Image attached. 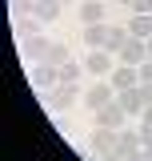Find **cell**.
Returning a JSON list of instances; mask_svg holds the SVG:
<instances>
[{
  "label": "cell",
  "mask_w": 152,
  "mask_h": 161,
  "mask_svg": "<svg viewBox=\"0 0 152 161\" xmlns=\"http://www.w3.org/2000/svg\"><path fill=\"white\" fill-rule=\"evenodd\" d=\"M140 141H144V145H152V125H144V121H140Z\"/></svg>",
  "instance_id": "cell-20"
},
{
  "label": "cell",
  "mask_w": 152,
  "mask_h": 161,
  "mask_svg": "<svg viewBox=\"0 0 152 161\" xmlns=\"http://www.w3.org/2000/svg\"><path fill=\"white\" fill-rule=\"evenodd\" d=\"M80 20L84 24H100L104 20V0H84L80 4Z\"/></svg>",
  "instance_id": "cell-14"
},
{
  "label": "cell",
  "mask_w": 152,
  "mask_h": 161,
  "mask_svg": "<svg viewBox=\"0 0 152 161\" xmlns=\"http://www.w3.org/2000/svg\"><path fill=\"white\" fill-rule=\"evenodd\" d=\"M84 69H88V73H96V77L112 73V53H104V48H96V53H88V60H84Z\"/></svg>",
  "instance_id": "cell-8"
},
{
  "label": "cell",
  "mask_w": 152,
  "mask_h": 161,
  "mask_svg": "<svg viewBox=\"0 0 152 161\" xmlns=\"http://www.w3.org/2000/svg\"><path fill=\"white\" fill-rule=\"evenodd\" d=\"M60 4H72V0H60Z\"/></svg>",
  "instance_id": "cell-28"
},
{
  "label": "cell",
  "mask_w": 152,
  "mask_h": 161,
  "mask_svg": "<svg viewBox=\"0 0 152 161\" xmlns=\"http://www.w3.org/2000/svg\"><path fill=\"white\" fill-rule=\"evenodd\" d=\"M36 24H40L36 16H16V36H20V40H28V36H36Z\"/></svg>",
  "instance_id": "cell-17"
},
{
  "label": "cell",
  "mask_w": 152,
  "mask_h": 161,
  "mask_svg": "<svg viewBox=\"0 0 152 161\" xmlns=\"http://www.w3.org/2000/svg\"><path fill=\"white\" fill-rule=\"evenodd\" d=\"M36 8V0H12V16H28Z\"/></svg>",
  "instance_id": "cell-19"
},
{
  "label": "cell",
  "mask_w": 152,
  "mask_h": 161,
  "mask_svg": "<svg viewBox=\"0 0 152 161\" xmlns=\"http://www.w3.org/2000/svg\"><path fill=\"white\" fill-rule=\"evenodd\" d=\"M108 101H116V89H112V80H96V85H88V93H84V105L88 109H100V105H108Z\"/></svg>",
  "instance_id": "cell-4"
},
{
  "label": "cell",
  "mask_w": 152,
  "mask_h": 161,
  "mask_svg": "<svg viewBox=\"0 0 152 161\" xmlns=\"http://www.w3.org/2000/svg\"><path fill=\"white\" fill-rule=\"evenodd\" d=\"M132 36V32H128V28H108V44H104V48H108V53H120V48H124V40Z\"/></svg>",
  "instance_id": "cell-16"
},
{
  "label": "cell",
  "mask_w": 152,
  "mask_h": 161,
  "mask_svg": "<svg viewBox=\"0 0 152 161\" xmlns=\"http://www.w3.org/2000/svg\"><path fill=\"white\" fill-rule=\"evenodd\" d=\"M136 161H152V145H144V149L136 153Z\"/></svg>",
  "instance_id": "cell-24"
},
{
  "label": "cell",
  "mask_w": 152,
  "mask_h": 161,
  "mask_svg": "<svg viewBox=\"0 0 152 161\" xmlns=\"http://www.w3.org/2000/svg\"><path fill=\"white\" fill-rule=\"evenodd\" d=\"M24 53L32 60H44V64H64L68 60V53H64V44H56V40H44V36H28L24 40Z\"/></svg>",
  "instance_id": "cell-1"
},
{
  "label": "cell",
  "mask_w": 152,
  "mask_h": 161,
  "mask_svg": "<svg viewBox=\"0 0 152 161\" xmlns=\"http://www.w3.org/2000/svg\"><path fill=\"white\" fill-rule=\"evenodd\" d=\"M140 121H144V125H152V105H144V113H140Z\"/></svg>",
  "instance_id": "cell-25"
},
{
  "label": "cell",
  "mask_w": 152,
  "mask_h": 161,
  "mask_svg": "<svg viewBox=\"0 0 152 161\" xmlns=\"http://www.w3.org/2000/svg\"><path fill=\"white\" fill-rule=\"evenodd\" d=\"M84 44L104 48V44H108V24H104V20H100V24H84Z\"/></svg>",
  "instance_id": "cell-12"
},
{
  "label": "cell",
  "mask_w": 152,
  "mask_h": 161,
  "mask_svg": "<svg viewBox=\"0 0 152 161\" xmlns=\"http://www.w3.org/2000/svg\"><path fill=\"white\" fill-rule=\"evenodd\" d=\"M132 12H152V0H136V4H132Z\"/></svg>",
  "instance_id": "cell-23"
},
{
  "label": "cell",
  "mask_w": 152,
  "mask_h": 161,
  "mask_svg": "<svg viewBox=\"0 0 152 161\" xmlns=\"http://www.w3.org/2000/svg\"><path fill=\"white\" fill-rule=\"evenodd\" d=\"M96 157H116V149H120V129H104V125H96V133L88 137Z\"/></svg>",
  "instance_id": "cell-2"
},
{
  "label": "cell",
  "mask_w": 152,
  "mask_h": 161,
  "mask_svg": "<svg viewBox=\"0 0 152 161\" xmlns=\"http://www.w3.org/2000/svg\"><path fill=\"white\" fill-rule=\"evenodd\" d=\"M116 101L124 105V113H144V97H140V85L124 89V93H116Z\"/></svg>",
  "instance_id": "cell-10"
},
{
  "label": "cell",
  "mask_w": 152,
  "mask_h": 161,
  "mask_svg": "<svg viewBox=\"0 0 152 161\" xmlns=\"http://www.w3.org/2000/svg\"><path fill=\"white\" fill-rule=\"evenodd\" d=\"M116 57H120V64H136V69H140V64L148 60V40L128 36V40H124V48H120Z\"/></svg>",
  "instance_id": "cell-3"
},
{
  "label": "cell",
  "mask_w": 152,
  "mask_h": 161,
  "mask_svg": "<svg viewBox=\"0 0 152 161\" xmlns=\"http://www.w3.org/2000/svg\"><path fill=\"white\" fill-rule=\"evenodd\" d=\"M128 32L140 36V40H148L152 36V12H136V16L128 20Z\"/></svg>",
  "instance_id": "cell-13"
},
{
  "label": "cell",
  "mask_w": 152,
  "mask_h": 161,
  "mask_svg": "<svg viewBox=\"0 0 152 161\" xmlns=\"http://www.w3.org/2000/svg\"><path fill=\"white\" fill-rule=\"evenodd\" d=\"M140 97H144V105H152V80H144V85H140Z\"/></svg>",
  "instance_id": "cell-22"
},
{
  "label": "cell",
  "mask_w": 152,
  "mask_h": 161,
  "mask_svg": "<svg viewBox=\"0 0 152 161\" xmlns=\"http://www.w3.org/2000/svg\"><path fill=\"white\" fill-rule=\"evenodd\" d=\"M148 60H152V36H148Z\"/></svg>",
  "instance_id": "cell-26"
},
{
  "label": "cell",
  "mask_w": 152,
  "mask_h": 161,
  "mask_svg": "<svg viewBox=\"0 0 152 161\" xmlns=\"http://www.w3.org/2000/svg\"><path fill=\"white\" fill-rule=\"evenodd\" d=\"M60 80H64V85H76V80H80V64L64 60V64H60Z\"/></svg>",
  "instance_id": "cell-18"
},
{
  "label": "cell",
  "mask_w": 152,
  "mask_h": 161,
  "mask_svg": "<svg viewBox=\"0 0 152 161\" xmlns=\"http://www.w3.org/2000/svg\"><path fill=\"white\" fill-rule=\"evenodd\" d=\"M32 16H36V20H56L60 16V0H36Z\"/></svg>",
  "instance_id": "cell-15"
},
{
  "label": "cell",
  "mask_w": 152,
  "mask_h": 161,
  "mask_svg": "<svg viewBox=\"0 0 152 161\" xmlns=\"http://www.w3.org/2000/svg\"><path fill=\"white\" fill-rule=\"evenodd\" d=\"M120 4H128V8H132V4H136V0H120Z\"/></svg>",
  "instance_id": "cell-27"
},
{
  "label": "cell",
  "mask_w": 152,
  "mask_h": 161,
  "mask_svg": "<svg viewBox=\"0 0 152 161\" xmlns=\"http://www.w3.org/2000/svg\"><path fill=\"white\" fill-rule=\"evenodd\" d=\"M144 149V141H140V129H120V157H132V153H140Z\"/></svg>",
  "instance_id": "cell-9"
},
{
  "label": "cell",
  "mask_w": 152,
  "mask_h": 161,
  "mask_svg": "<svg viewBox=\"0 0 152 161\" xmlns=\"http://www.w3.org/2000/svg\"><path fill=\"white\" fill-rule=\"evenodd\" d=\"M32 85L44 89V93H52V89L60 85V69L56 64H36V69H32Z\"/></svg>",
  "instance_id": "cell-7"
},
{
  "label": "cell",
  "mask_w": 152,
  "mask_h": 161,
  "mask_svg": "<svg viewBox=\"0 0 152 161\" xmlns=\"http://www.w3.org/2000/svg\"><path fill=\"white\" fill-rule=\"evenodd\" d=\"M144 80H152V60H144V64H140V85H144Z\"/></svg>",
  "instance_id": "cell-21"
},
{
  "label": "cell",
  "mask_w": 152,
  "mask_h": 161,
  "mask_svg": "<svg viewBox=\"0 0 152 161\" xmlns=\"http://www.w3.org/2000/svg\"><path fill=\"white\" fill-rule=\"evenodd\" d=\"M124 117H128V113H124V105H120V101H108V105H100V109H96V125H104V129H120Z\"/></svg>",
  "instance_id": "cell-5"
},
{
  "label": "cell",
  "mask_w": 152,
  "mask_h": 161,
  "mask_svg": "<svg viewBox=\"0 0 152 161\" xmlns=\"http://www.w3.org/2000/svg\"><path fill=\"white\" fill-rule=\"evenodd\" d=\"M72 97H76V85H64V80H60L56 89L48 93V105H52V109H68V105H72Z\"/></svg>",
  "instance_id": "cell-11"
},
{
  "label": "cell",
  "mask_w": 152,
  "mask_h": 161,
  "mask_svg": "<svg viewBox=\"0 0 152 161\" xmlns=\"http://www.w3.org/2000/svg\"><path fill=\"white\" fill-rule=\"evenodd\" d=\"M108 80H112V89H116V93H124V89L140 85V69H136V64H116L112 73H108Z\"/></svg>",
  "instance_id": "cell-6"
}]
</instances>
